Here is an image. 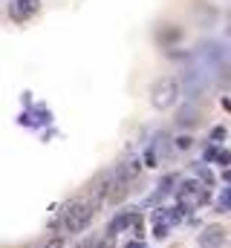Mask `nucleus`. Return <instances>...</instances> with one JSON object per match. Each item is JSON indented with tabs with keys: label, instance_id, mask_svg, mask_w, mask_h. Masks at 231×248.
I'll return each instance as SVG.
<instances>
[{
	"label": "nucleus",
	"instance_id": "obj_1",
	"mask_svg": "<svg viewBox=\"0 0 231 248\" xmlns=\"http://www.w3.org/2000/svg\"><path fill=\"white\" fill-rule=\"evenodd\" d=\"M93 214H96V205H93V202L75 199V202H69V205L64 208V228H66L69 234H78V231H84V228L90 225Z\"/></svg>",
	"mask_w": 231,
	"mask_h": 248
},
{
	"label": "nucleus",
	"instance_id": "obj_2",
	"mask_svg": "<svg viewBox=\"0 0 231 248\" xmlns=\"http://www.w3.org/2000/svg\"><path fill=\"white\" fill-rule=\"evenodd\" d=\"M176 196H179V211H197V208H202L211 199L208 187L202 182H194V179H185L179 185V190H176Z\"/></svg>",
	"mask_w": 231,
	"mask_h": 248
},
{
	"label": "nucleus",
	"instance_id": "obj_3",
	"mask_svg": "<svg viewBox=\"0 0 231 248\" xmlns=\"http://www.w3.org/2000/svg\"><path fill=\"white\" fill-rule=\"evenodd\" d=\"M176 98H179V84H176L173 78H159V81L150 87V104H153L156 110L173 107Z\"/></svg>",
	"mask_w": 231,
	"mask_h": 248
},
{
	"label": "nucleus",
	"instance_id": "obj_4",
	"mask_svg": "<svg viewBox=\"0 0 231 248\" xmlns=\"http://www.w3.org/2000/svg\"><path fill=\"white\" fill-rule=\"evenodd\" d=\"M38 9H41V0H12L9 3V15L15 20H29Z\"/></svg>",
	"mask_w": 231,
	"mask_h": 248
},
{
	"label": "nucleus",
	"instance_id": "obj_5",
	"mask_svg": "<svg viewBox=\"0 0 231 248\" xmlns=\"http://www.w3.org/2000/svg\"><path fill=\"white\" fill-rule=\"evenodd\" d=\"M226 243V231L220 228V225H208V228H202V234H199V246L202 248H217Z\"/></svg>",
	"mask_w": 231,
	"mask_h": 248
},
{
	"label": "nucleus",
	"instance_id": "obj_6",
	"mask_svg": "<svg viewBox=\"0 0 231 248\" xmlns=\"http://www.w3.org/2000/svg\"><path fill=\"white\" fill-rule=\"evenodd\" d=\"M136 222H142V217H139V214H133V211L118 214L113 222H110V228H107V237H116L118 231H124V228H130V225H136Z\"/></svg>",
	"mask_w": 231,
	"mask_h": 248
},
{
	"label": "nucleus",
	"instance_id": "obj_7",
	"mask_svg": "<svg viewBox=\"0 0 231 248\" xmlns=\"http://www.w3.org/2000/svg\"><path fill=\"white\" fill-rule=\"evenodd\" d=\"M179 217H182L179 208H159V211L153 214V225H168V228H171V225L179 222Z\"/></svg>",
	"mask_w": 231,
	"mask_h": 248
},
{
	"label": "nucleus",
	"instance_id": "obj_8",
	"mask_svg": "<svg viewBox=\"0 0 231 248\" xmlns=\"http://www.w3.org/2000/svg\"><path fill=\"white\" fill-rule=\"evenodd\" d=\"M191 141H194L191 136H179V139H176V150H188V147H191Z\"/></svg>",
	"mask_w": 231,
	"mask_h": 248
},
{
	"label": "nucleus",
	"instance_id": "obj_9",
	"mask_svg": "<svg viewBox=\"0 0 231 248\" xmlns=\"http://www.w3.org/2000/svg\"><path fill=\"white\" fill-rule=\"evenodd\" d=\"M168 231H171L168 225H153V237H156V240H165V237H168Z\"/></svg>",
	"mask_w": 231,
	"mask_h": 248
},
{
	"label": "nucleus",
	"instance_id": "obj_10",
	"mask_svg": "<svg viewBox=\"0 0 231 248\" xmlns=\"http://www.w3.org/2000/svg\"><path fill=\"white\" fill-rule=\"evenodd\" d=\"M220 205H223V211H231V187H229V190H223V196H220Z\"/></svg>",
	"mask_w": 231,
	"mask_h": 248
},
{
	"label": "nucleus",
	"instance_id": "obj_11",
	"mask_svg": "<svg viewBox=\"0 0 231 248\" xmlns=\"http://www.w3.org/2000/svg\"><path fill=\"white\" fill-rule=\"evenodd\" d=\"M41 248H64V240L61 237H52V240H47Z\"/></svg>",
	"mask_w": 231,
	"mask_h": 248
},
{
	"label": "nucleus",
	"instance_id": "obj_12",
	"mask_svg": "<svg viewBox=\"0 0 231 248\" xmlns=\"http://www.w3.org/2000/svg\"><path fill=\"white\" fill-rule=\"evenodd\" d=\"M211 139H214V141H223V139H226V130H223V127H214Z\"/></svg>",
	"mask_w": 231,
	"mask_h": 248
},
{
	"label": "nucleus",
	"instance_id": "obj_13",
	"mask_svg": "<svg viewBox=\"0 0 231 248\" xmlns=\"http://www.w3.org/2000/svg\"><path fill=\"white\" fill-rule=\"evenodd\" d=\"M127 248H145V246H142V240H136V243H130Z\"/></svg>",
	"mask_w": 231,
	"mask_h": 248
},
{
	"label": "nucleus",
	"instance_id": "obj_14",
	"mask_svg": "<svg viewBox=\"0 0 231 248\" xmlns=\"http://www.w3.org/2000/svg\"><path fill=\"white\" fill-rule=\"evenodd\" d=\"M223 107H226V110H231V98H223Z\"/></svg>",
	"mask_w": 231,
	"mask_h": 248
},
{
	"label": "nucleus",
	"instance_id": "obj_15",
	"mask_svg": "<svg viewBox=\"0 0 231 248\" xmlns=\"http://www.w3.org/2000/svg\"><path fill=\"white\" fill-rule=\"evenodd\" d=\"M223 179H226V182L231 185V170H226V173H223Z\"/></svg>",
	"mask_w": 231,
	"mask_h": 248
}]
</instances>
